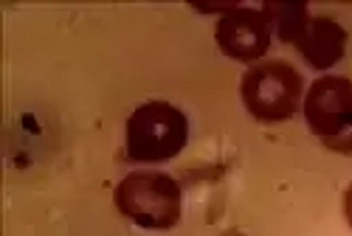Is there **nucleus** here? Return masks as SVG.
I'll use <instances>...</instances> for the list:
<instances>
[{
  "instance_id": "nucleus-1",
  "label": "nucleus",
  "mask_w": 352,
  "mask_h": 236,
  "mask_svg": "<svg viewBox=\"0 0 352 236\" xmlns=\"http://www.w3.org/2000/svg\"><path fill=\"white\" fill-rule=\"evenodd\" d=\"M116 211L146 231H169L184 217V191L164 172H130L113 191Z\"/></svg>"
},
{
  "instance_id": "nucleus-2",
  "label": "nucleus",
  "mask_w": 352,
  "mask_h": 236,
  "mask_svg": "<svg viewBox=\"0 0 352 236\" xmlns=\"http://www.w3.org/2000/svg\"><path fill=\"white\" fill-rule=\"evenodd\" d=\"M305 79L299 68H293L285 59H265L245 71L240 82V99L262 124H282L293 118L302 107Z\"/></svg>"
},
{
  "instance_id": "nucleus-3",
  "label": "nucleus",
  "mask_w": 352,
  "mask_h": 236,
  "mask_svg": "<svg viewBox=\"0 0 352 236\" xmlns=\"http://www.w3.org/2000/svg\"><path fill=\"white\" fill-rule=\"evenodd\" d=\"M189 143V118L169 102H146L127 118V158L133 163H164Z\"/></svg>"
},
{
  "instance_id": "nucleus-4",
  "label": "nucleus",
  "mask_w": 352,
  "mask_h": 236,
  "mask_svg": "<svg viewBox=\"0 0 352 236\" xmlns=\"http://www.w3.org/2000/svg\"><path fill=\"white\" fill-rule=\"evenodd\" d=\"M310 132L336 155H352V82L346 76H321L302 102Z\"/></svg>"
},
{
  "instance_id": "nucleus-5",
  "label": "nucleus",
  "mask_w": 352,
  "mask_h": 236,
  "mask_svg": "<svg viewBox=\"0 0 352 236\" xmlns=\"http://www.w3.org/2000/svg\"><path fill=\"white\" fill-rule=\"evenodd\" d=\"M214 40L228 59L248 65L268 54L274 25L262 6H231L214 25Z\"/></svg>"
},
{
  "instance_id": "nucleus-6",
  "label": "nucleus",
  "mask_w": 352,
  "mask_h": 236,
  "mask_svg": "<svg viewBox=\"0 0 352 236\" xmlns=\"http://www.w3.org/2000/svg\"><path fill=\"white\" fill-rule=\"evenodd\" d=\"M346 28L330 17V14H318L310 17L302 28V34L296 37V51L305 56V62L313 71H327L336 62H341L344 54H346Z\"/></svg>"
},
{
  "instance_id": "nucleus-7",
  "label": "nucleus",
  "mask_w": 352,
  "mask_h": 236,
  "mask_svg": "<svg viewBox=\"0 0 352 236\" xmlns=\"http://www.w3.org/2000/svg\"><path fill=\"white\" fill-rule=\"evenodd\" d=\"M262 9L268 12L271 25H274V32L282 43H296L305 23L310 20L305 3H265Z\"/></svg>"
},
{
  "instance_id": "nucleus-8",
  "label": "nucleus",
  "mask_w": 352,
  "mask_h": 236,
  "mask_svg": "<svg viewBox=\"0 0 352 236\" xmlns=\"http://www.w3.org/2000/svg\"><path fill=\"white\" fill-rule=\"evenodd\" d=\"M344 217H346V222H349V228H352V183H349L346 191H344Z\"/></svg>"
}]
</instances>
